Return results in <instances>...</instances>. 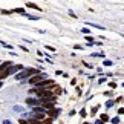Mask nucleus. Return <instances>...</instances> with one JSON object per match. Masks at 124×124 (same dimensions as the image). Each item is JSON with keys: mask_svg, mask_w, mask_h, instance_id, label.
<instances>
[{"mask_svg": "<svg viewBox=\"0 0 124 124\" xmlns=\"http://www.w3.org/2000/svg\"><path fill=\"white\" fill-rule=\"evenodd\" d=\"M35 74H37L35 69H26V70H23L22 74H17V75H16V80H23V78H26V77L35 75Z\"/></svg>", "mask_w": 124, "mask_h": 124, "instance_id": "obj_1", "label": "nucleus"}, {"mask_svg": "<svg viewBox=\"0 0 124 124\" xmlns=\"http://www.w3.org/2000/svg\"><path fill=\"white\" fill-rule=\"evenodd\" d=\"M45 78H46V75H35V77H32L29 80V83L31 84H40L41 81H45Z\"/></svg>", "mask_w": 124, "mask_h": 124, "instance_id": "obj_2", "label": "nucleus"}, {"mask_svg": "<svg viewBox=\"0 0 124 124\" xmlns=\"http://www.w3.org/2000/svg\"><path fill=\"white\" fill-rule=\"evenodd\" d=\"M55 83L52 81V80H45V81H41L40 84H39V87L40 89H46V87H51V86H54Z\"/></svg>", "mask_w": 124, "mask_h": 124, "instance_id": "obj_3", "label": "nucleus"}, {"mask_svg": "<svg viewBox=\"0 0 124 124\" xmlns=\"http://www.w3.org/2000/svg\"><path fill=\"white\" fill-rule=\"evenodd\" d=\"M26 103L29 104V106H37V104H41V101H37V100H34V98H28Z\"/></svg>", "mask_w": 124, "mask_h": 124, "instance_id": "obj_4", "label": "nucleus"}, {"mask_svg": "<svg viewBox=\"0 0 124 124\" xmlns=\"http://www.w3.org/2000/svg\"><path fill=\"white\" fill-rule=\"evenodd\" d=\"M8 75H9V69H2V70H0V78H5V77H8Z\"/></svg>", "mask_w": 124, "mask_h": 124, "instance_id": "obj_5", "label": "nucleus"}, {"mask_svg": "<svg viewBox=\"0 0 124 124\" xmlns=\"http://www.w3.org/2000/svg\"><path fill=\"white\" fill-rule=\"evenodd\" d=\"M45 113H34V118H35V120L37 121H40V120H45Z\"/></svg>", "mask_w": 124, "mask_h": 124, "instance_id": "obj_6", "label": "nucleus"}, {"mask_svg": "<svg viewBox=\"0 0 124 124\" xmlns=\"http://www.w3.org/2000/svg\"><path fill=\"white\" fill-rule=\"evenodd\" d=\"M49 115H51L52 118H55L57 115H58V110H55V109H52V110H49Z\"/></svg>", "mask_w": 124, "mask_h": 124, "instance_id": "obj_7", "label": "nucleus"}, {"mask_svg": "<svg viewBox=\"0 0 124 124\" xmlns=\"http://www.w3.org/2000/svg\"><path fill=\"white\" fill-rule=\"evenodd\" d=\"M26 6H29V8H34V9H39V11H40V6H37L35 3H26Z\"/></svg>", "mask_w": 124, "mask_h": 124, "instance_id": "obj_8", "label": "nucleus"}, {"mask_svg": "<svg viewBox=\"0 0 124 124\" xmlns=\"http://www.w3.org/2000/svg\"><path fill=\"white\" fill-rule=\"evenodd\" d=\"M101 121H104V123H106V121H109V116L106 115V113H103V115H101Z\"/></svg>", "mask_w": 124, "mask_h": 124, "instance_id": "obj_9", "label": "nucleus"}, {"mask_svg": "<svg viewBox=\"0 0 124 124\" xmlns=\"http://www.w3.org/2000/svg\"><path fill=\"white\" fill-rule=\"evenodd\" d=\"M29 124H40L39 121H37L35 120V118H31V120H29Z\"/></svg>", "mask_w": 124, "mask_h": 124, "instance_id": "obj_10", "label": "nucleus"}, {"mask_svg": "<svg viewBox=\"0 0 124 124\" xmlns=\"http://www.w3.org/2000/svg\"><path fill=\"white\" fill-rule=\"evenodd\" d=\"M52 123V118H46L45 121H43V124H51Z\"/></svg>", "mask_w": 124, "mask_h": 124, "instance_id": "obj_11", "label": "nucleus"}, {"mask_svg": "<svg viewBox=\"0 0 124 124\" xmlns=\"http://www.w3.org/2000/svg\"><path fill=\"white\" fill-rule=\"evenodd\" d=\"M112 123L113 124H118V123H120V118H118V116L116 118H112Z\"/></svg>", "mask_w": 124, "mask_h": 124, "instance_id": "obj_12", "label": "nucleus"}, {"mask_svg": "<svg viewBox=\"0 0 124 124\" xmlns=\"http://www.w3.org/2000/svg\"><path fill=\"white\" fill-rule=\"evenodd\" d=\"M81 32H83V34H89V32H90V31L87 29V28H83V29H81Z\"/></svg>", "mask_w": 124, "mask_h": 124, "instance_id": "obj_13", "label": "nucleus"}, {"mask_svg": "<svg viewBox=\"0 0 124 124\" xmlns=\"http://www.w3.org/2000/svg\"><path fill=\"white\" fill-rule=\"evenodd\" d=\"M106 106H107V107H112V106H113V101H112V100H110V101H107Z\"/></svg>", "mask_w": 124, "mask_h": 124, "instance_id": "obj_14", "label": "nucleus"}, {"mask_svg": "<svg viewBox=\"0 0 124 124\" xmlns=\"http://www.w3.org/2000/svg\"><path fill=\"white\" fill-rule=\"evenodd\" d=\"M18 124H29V123L25 121V120H20V121H18Z\"/></svg>", "mask_w": 124, "mask_h": 124, "instance_id": "obj_15", "label": "nucleus"}, {"mask_svg": "<svg viewBox=\"0 0 124 124\" xmlns=\"http://www.w3.org/2000/svg\"><path fill=\"white\" fill-rule=\"evenodd\" d=\"M3 124H11V121H8V120H5V121H3Z\"/></svg>", "mask_w": 124, "mask_h": 124, "instance_id": "obj_16", "label": "nucleus"}, {"mask_svg": "<svg viewBox=\"0 0 124 124\" xmlns=\"http://www.w3.org/2000/svg\"><path fill=\"white\" fill-rule=\"evenodd\" d=\"M84 124H89V123H84Z\"/></svg>", "mask_w": 124, "mask_h": 124, "instance_id": "obj_17", "label": "nucleus"}]
</instances>
